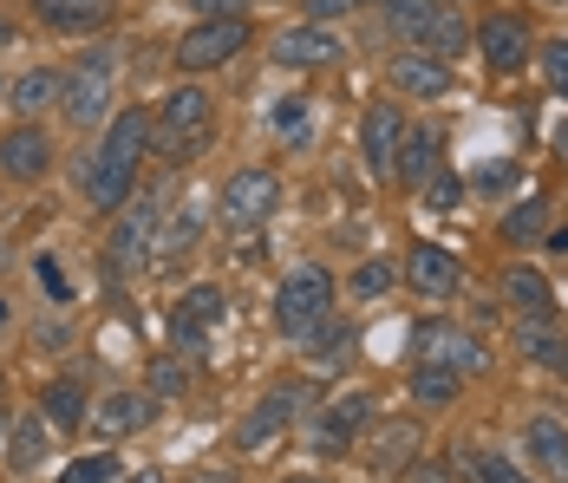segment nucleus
<instances>
[{
	"mask_svg": "<svg viewBox=\"0 0 568 483\" xmlns=\"http://www.w3.org/2000/svg\"><path fill=\"white\" fill-rule=\"evenodd\" d=\"M47 437H53L47 419H20V425H13V444H7V471H33L40 451H47Z\"/></svg>",
	"mask_w": 568,
	"mask_h": 483,
	"instance_id": "34",
	"label": "nucleus"
},
{
	"mask_svg": "<svg viewBox=\"0 0 568 483\" xmlns=\"http://www.w3.org/2000/svg\"><path fill=\"white\" fill-rule=\"evenodd\" d=\"M556 158L568 163V118H562V124H556Z\"/></svg>",
	"mask_w": 568,
	"mask_h": 483,
	"instance_id": "48",
	"label": "nucleus"
},
{
	"mask_svg": "<svg viewBox=\"0 0 568 483\" xmlns=\"http://www.w3.org/2000/svg\"><path fill=\"white\" fill-rule=\"evenodd\" d=\"M523 457L549 483H568V419L562 412H529L523 419Z\"/></svg>",
	"mask_w": 568,
	"mask_h": 483,
	"instance_id": "18",
	"label": "nucleus"
},
{
	"mask_svg": "<svg viewBox=\"0 0 568 483\" xmlns=\"http://www.w3.org/2000/svg\"><path fill=\"white\" fill-rule=\"evenodd\" d=\"M405 385H412V405L418 412H445V405H457V392H464V379L445 373V366H412Z\"/></svg>",
	"mask_w": 568,
	"mask_h": 483,
	"instance_id": "32",
	"label": "nucleus"
},
{
	"mask_svg": "<svg viewBox=\"0 0 568 483\" xmlns=\"http://www.w3.org/2000/svg\"><path fill=\"white\" fill-rule=\"evenodd\" d=\"M445 163V138H438V124H405V138H398V158H393V183L405 197H418L425 183H432V170Z\"/></svg>",
	"mask_w": 568,
	"mask_h": 483,
	"instance_id": "21",
	"label": "nucleus"
},
{
	"mask_svg": "<svg viewBox=\"0 0 568 483\" xmlns=\"http://www.w3.org/2000/svg\"><path fill=\"white\" fill-rule=\"evenodd\" d=\"M314 405H321V392H314V379H307V373L287 379V385H268V392L242 412V425H235V451H242V457L275 451V444H282L287 431L314 412Z\"/></svg>",
	"mask_w": 568,
	"mask_h": 483,
	"instance_id": "6",
	"label": "nucleus"
},
{
	"mask_svg": "<svg viewBox=\"0 0 568 483\" xmlns=\"http://www.w3.org/2000/svg\"><path fill=\"white\" fill-rule=\"evenodd\" d=\"M536 66H542V79H549V92L568 99V33H562V40H549V47L536 53Z\"/></svg>",
	"mask_w": 568,
	"mask_h": 483,
	"instance_id": "38",
	"label": "nucleus"
},
{
	"mask_svg": "<svg viewBox=\"0 0 568 483\" xmlns=\"http://www.w3.org/2000/svg\"><path fill=\"white\" fill-rule=\"evenodd\" d=\"M144 158H151V105H118L112 124L99 131V144L79 163V197L92 215H118L124 197L144 183Z\"/></svg>",
	"mask_w": 568,
	"mask_h": 483,
	"instance_id": "1",
	"label": "nucleus"
},
{
	"mask_svg": "<svg viewBox=\"0 0 568 483\" xmlns=\"http://www.w3.org/2000/svg\"><path fill=\"white\" fill-rule=\"evenodd\" d=\"M379 13H386V33H393L398 47H418L425 27H432V13H438V0H379Z\"/></svg>",
	"mask_w": 568,
	"mask_h": 483,
	"instance_id": "33",
	"label": "nucleus"
},
{
	"mask_svg": "<svg viewBox=\"0 0 568 483\" xmlns=\"http://www.w3.org/2000/svg\"><path fill=\"white\" fill-rule=\"evenodd\" d=\"M53 163L59 144L40 118H13L0 131V183H40V177H53Z\"/></svg>",
	"mask_w": 568,
	"mask_h": 483,
	"instance_id": "11",
	"label": "nucleus"
},
{
	"mask_svg": "<svg viewBox=\"0 0 568 483\" xmlns=\"http://www.w3.org/2000/svg\"><path fill=\"white\" fill-rule=\"evenodd\" d=\"M223 321V288L216 281H196L183 301L171 308V340L176 353H210V333Z\"/></svg>",
	"mask_w": 568,
	"mask_h": 483,
	"instance_id": "16",
	"label": "nucleus"
},
{
	"mask_svg": "<svg viewBox=\"0 0 568 483\" xmlns=\"http://www.w3.org/2000/svg\"><path fill=\"white\" fill-rule=\"evenodd\" d=\"M33 269H40V288H47L53 301H65V269H59V255H33Z\"/></svg>",
	"mask_w": 568,
	"mask_h": 483,
	"instance_id": "45",
	"label": "nucleus"
},
{
	"mask_svg": "<svg viewBox=\"0 0 568 483\" xmlns=\"http://www.w3.org/2000/svg\"><path fill=\"white\" fill-rule=\"evenodd\" d=\"M405 360H412V366H445V373H457V379H477V373H490V340H484V333H470V326L438 321V314H432V321L412 326Z\"/></svg>",
	"mask_w": 568,
	"mask_h": 483,
	"instance_id": "7",
	"label": "nucleus"
},
{
	"mask_svg": "<svg viewBox=\"0 0 568 483\" xmlns=\"http://www.w3.org/2000/svg\"><path fill=\"white\" fill-rule=\"evenodd\" d=\"M556 7H562V0H556Z\"/></svg>",
	"mask_w": 568,
	"mask_h": 483,
	"instance_id": "57",
	"label": "nucleus"
},
{
	"mask_svg": "<svg viewBox=\"0 0 568 483\" xmlns=\"http://www.w3.org/2000/svg\"><path fill=\"white\" fill-rule=\"evenodd\" d=\"M118 477H124V464H118V451L105 444V451H85V457H72V464H65L53 483H118Z\"/></svg>",
	"mask_w": 568,
	"mask_h": 483,
	"instance_id": "35",
	"label": "nucleus"
},
{
	"mask_svg": "<svg viewBox=\"0 0 568 483\" xmlns=\"http://www.w3.org/2000/svg\"><path fill=\"white\" fill-rule=\"evenodd\" d=\"M190 483H235V477H229V471H196Z\"/></svg>",
	"mask_w": 568,
	"mask_h": 483,
	"instance_id": "49",
	"label": "nucleus"
},
{
	"mask_svg": "<svg viewBox=\"0 0 568 483\" xmlns=\"http://www.w3.org/2000/svg\"><path fill=\"white\" fill-rule=\"evenodd\" d=\"M373 419H379V405H373V392H366V385H346L341 399H327V405H314V412H307V419H301V437H307V444H314V451H327V457H341L346 444H353V437H359V431L373 425Z\"/></svg>",
	"mask_w": 568,
	"mask_h": 483,
	"instance_id": "9",
	"label": "nucleus"
},
{
	"mask_svg": "<svg viewBox=\"0 0 568 483\" xmlns=\"http://www.w3.org/2000/svg\"><path fill=\"white\" fill-rule=\"evenodd\" d=\"M452 471H457V483H529L504 451H470V444H457Z\"/></svg>",
	"mask_w": 568,
	"mask_h": 483,
	"instance_id": "31",
	"label": "nucleus"
},
{
	"mask_svg": "<svg viewBox=\"0 0 568 483\" xmlns=\"http://www.w3.org/2000/svg\"><path fill=\"white\" fill-rule=\"evenodd\" d=\"M164 210H171V190L164 183H138L124 197V210L112 215V242H105V262L99 269L112 281H131L158 262V229H164Z\"/></svg>",
	"mask_w": 568,
	"mask_h": 483,
	"instance_id": "4",
	"label": "nucleus"
},
{
	"mask_svg": "<svg viewBox=\"0 0 568 483\" xmlns=\"http://www.w3.org/2000/svg\"><path fill=\"white\" fill-rule=\"evenodd\" d=\"M275 210H282V177H275L268 163H242V170H229L223 190H216V215H223V229H235V235L268 229V215Z\"/></svg>",
	"mask_w": 568,
	"mask_h": 483,
	"instance_id": "8",
	"label": "nucleus"
},
{
	"mask_svg": "<svg viewBox=\"0 0 568 483\" xmlns=\"http://www.w3.org/2000/svg\"><path fill=\"white\" fill-rule=\"evenodd\" d=\"M7 321H13V301H7V294H0V333H7Z\"/></svg>",
	"mask_w": 568,
	"mask_h": 483,
	"instance_id": "52",
	"label": "nucleus"
},
{
	"mask_svg": "<svg viewBox=\"0 0 568 483\" xmlns=\"http://www.w3.org/2000/svg\"><path fill=\"white\" fill-rule=\"evenodd\" d=\"M346 47L334 27H321V20H294V27H282L275 33V47H268V59L275 66H287V72H321V66H334Z\"/></svg>",
	"mask_w": 568,
	"mask_h": 483,
	"instance_id": "14",
	"label": "nucleus"
},
{
	"mask_svg": "<svg viewBox=\"0 0 568 483\" xmlns=\"http://www.w3.org/2000/svg\"><path fill=\"white\" fill-rule=\"evenodd\" d=\"M118 0H33V20L47 27V33H99V27H112Z\"/></svg>",
	"mask_w": 568,
	"mask_h": 483,
	"instance_id": "26",
	"label": "nucleus"
},
{
	"mask_svg": "<svg viewBox=\"0 0 568 483\" xmlns=\"http://www.w3.org/2000/svg\"><path fill=\"white\" fill-rule=\"evenodd\" d=\"M248 33H255V27H248V13H242V20H196V27L176 40V53H171L176 72H183V79L216 72V66H229L235 53H248Z\"/></svg>",
	"mask_w": 568,
	"mask_h": 483,
	"instance_id": "10",
	"label": "nucleus"
},
{
	"mask_svg": "<svg viewBox=\"0 0 568 483\" xmlns=\"http://www.w3.org/2000/svg\"><path fill=\"white\" fill-rule=\"evenodd\" d=\"M33 346H40V353H53V346H72V321H65V314H47V321L33 326Z\"/></svg>",
	"mask_w": 568,
	"mask_h": 483,
	"instance_id": "41",
	"label": "nucleus"
},
{
	"mask_svg": "<svg viewBox=\"0 0 568 483\" xmlns=\"http://www.w3.org/2000/svg\"><path fill=\"white\" fill-rule=\"evenodd\" d=\"M418 457H425V419H386V425L366 437V464H373V471L405 477Z\"/></svg>",
	"mask_w": 568,
	"mask_h": 483,
	"instance_id": "23",
	"label": "nucleus"
},
{
	"mask_svg": "<svg viewBox=\"0 0 568 483\" xmlns=\"http://www.w3.org/2000/svg\"><path fill=\"white\" fill-rule=\"evenodd\" d=\"M386 85H393L398 99H445V92L457 85V72H452V59L405 47V53L386 59Z\"/></svg>",
	"mask_w": 568,
	"mask_h": 483,
	"instance_id": "17",
	"label": "nucleus"
},
{
	"mask_svg": "<svg viewBox=\"0 0 568 483\" xmlns=\"http://www.w3.org/2000/svg\"><path fill=\"white\" fill-rule=\"evenodd\" d=\"M405 105L398 99H379V105H366V118H359V158H366V170H379V177H393V158H398V138H405Z\"/></svg>",
	"mask_w": 568,
	"mask_h": 483,
	"instance_id": "22",
	"label": "nucleus"
},
{
	"mask_svg": "<svg viewBox=\"0 0 568 483\" xmlns=\"http://www.w3.org/2000/svg\"><path fill=\"white\" fill-rule=\"evenodd\" d=\"M59 105V66H27L20 79H7V111L13 118H47Z\"/></svg>",
	"mask_w": 568,
	"mask_h": 483,
	"instance_id": "28",
	"label": "nucleus"
},
{
	"mask_svg": "<svg viewBox=\"0 0 568 483\" xmlns=\"http://www.w3.org/2000/svg\"><path fill=\"white\" fill-rule=\"evenodd\" d=\"M158 412H164V399H158L151 385H118V392H105V399L92 405L85 425L99 431L105 444H124V437H138V431L158 425Z\"/></svg>",
	"mask_w": 568,
	"mask_h": 483,
	"instance_id": "13",
	"label": "nucleus"
},
{
	"mask_svg": "<svg viewBox=\"0 0 568 483\" xmlns=\"http://www.w3.org/2000/svg\"><path fill=\"white\" fill-rule=\"evenodd\" d=\"M13 33H20V27H13V20H0V47H13Z\"/></svg>",
	"mask_w": 568,
	"mask_h": 483,
	"instance_id": "51",
	"label": "nucleus"
},
{
	"mask_svg": "<svg viewBox=\"0 0 568 483\" xmlns=\"http://www.w3.org/2000/svg\"><path fill=\"white\" fill-rule=\"evenodd\" d=\"M0 105H7V79H0Z\"/></svg>",
	"mask_w": 568,
	"mask_h": 483,
	"instance_id": "55",
	"label": "nucleus"
},
{
	"mask_svg": "<svg viewBox=\"0 0 568 483\" xmlns=\"http://www.w3.org/2000/svg\"><path fill=\"white\" fill-rule=\"evenodd\" d=\"M510 183H516V163H490V170L470 177V190H484V197H497V190H510Z\"/></svg>",
	"mask_w": 568,
	"mask_h": 483,
	"instance_id": "42",
	"label": "nucleus"
},
{
	"mask_svg": "<svg viewBox=\"0 0 568 483\" xmlns=\"http://www.w3.org/2000/svg\"><path fill=\"white\" fill-rule=\"evenodd\" d=\"M477 53H484V66H490L497 79H516L523 66H536V33H529L523 13L497 7V13L477 20Z\"/></svg>",
	"mask_w": 568,
	"mask_h": 483,
	"instance_id": "12",
	"label": "nucleus"
},
{
	"mask_svg": "<svg viewBox=\"0 0 568 483\" xmlns=\"http://www.w3.org/2000/svg\"><path fill=\"white\" fill-rule=\"evenodd\" d=\"M203 222H210V203L203 197H171V210H164V229H158V262L151 269L171 274L190 262V249H196V235H203Z\"/></svg>",
	"mask_w": 568,
	"mask_h": 483,
	"instance_id": "19",
	"label": "nucleus"
},
{
	"mask_svg": "<svg viewBox=\"0 0 568 483\" xmlns=\"http://www.w3.org/2000/svg\"><path fill=\"white\" fill-rule=\"evenodd\" d=\"M418 53H438V59L470 53V20H464V7H457V0H438V13H432V27H425Z\"/></svg>",
	"mask_w": 568,
	"mask_h": 483,
	"instance_id": "29",
	"label": "nucleus"
},
{
	"mask_svg": "<svg viewBox=\"0 0 568 483\" xmlns=\"http://www.w3.org/2000/svg\"><path fill=\"white\" fill-rule=\"evenodd\" d=\"M516 353L542 373L568 379V326L562 314H536V321H516Z\"/></svg>",
	"mask_w": 568,
	"mask_h": 483,
	"instance_id": "25",
	"label": "nucleus"
},
{
	"mask_svg": "<svg viewBox=\"0 0 568 483\" xmlns=\"http://www.w3.org/2000/svg\"><path fill=\"white\" fill-rule=\"evenodd\" d=\"M497 235H504L510 249H529V242H542V235H549V197H516V203H504V222H497Z\"/></svg>",
	"mask_w": 568,
	"mask_h": 483,
	"instance_id": "30",
	"label": "nucleus"
},
{
	"mask_svg": "<svg viewBox=\"0 0 568 483\" xmlns=\"http://www.w3.org/2000/svg\"><path fill=\"white\" fill-rule=\"evenodd\" d=\"M542 242H549V249H568V229H549V235H542Z\"/></svg>",
	"mask_w": 568,
	"mask_h": 483,
	"instance_id": "50",
	"label": "nucleus"
},
{
	"mask_svg": "<svg viewBox=\"0 0 568 483\" xmlns=\"http://www.w3.org/2000/svg\"><path fill=\"white\" fill-rule=\"evenodd\" d=\"M0 425H7V412H0Z\"/></svg>",
	"mask_w": 568,
	"mask_h": 483,
	"instance_id": "56",
	"label": "nucleus"
},
{
	"mask_svg": "<svg viewBox=\"0 0 568 483\" xmlns=\"http://www.w3.org/2000/svg\"><path fill=\"white\" fill-rule=\"evenodd\" d=\"M366 0H301V20H321V27H334L346 13H359Z\"/></svg>",
	"mask_w": 568,
	"mask_h": 483,
	"instance_id": "40",
	"label": "nucleus"
},
{
	"mask_svg": "<svg viewBox=\"0 0 568 483\" xmlns=\"http://www.w3.org/2000/svg\"><path fill=\"white\" fill-rule=\"evenodd\" d=\"M210 144H216V99H210V85L183 79L151 111V151H158V163H171V170H190Z\"/></svg>",
	"mask_w": 568,
	"mask_h": 483,
	"instance_id": "3",
	"label": "nucleus"
},
{
	"mask_svg": "<svg viewBox=\"0 0 568 483\" xmlns=\"http://www.w3.org/2000/svg\"><path fill=\"white\" fill-rule=\"evenodd\" d=\"M418 203H425V210H432V215H452L457 203H464V177H457V170H445V163H438V170H432V183L418 190Z\"/></svg>",
	"mask_w": 568,
	"mask_h": 483,
	"instance_id": "37",
	"label": "nucleus"
},
{
	"mask_svg": "<svg viewBox=\"0 0 568 483\" xmlns=\"http://www.w3.org/2000/svg\"><path fill=\"white\" fill-rule=\"evenodd\" d=\"M118 72H124V59H118L112 40L79 47V53L59 66V118L72 131H105L112 111H118Z\"/></svg>",
	"mask_w": 568,
	"mask_h": 483,
	"instance_id": "2",
	"label": "nucleus"
},
{
	"mask_svg": "<svg viewBox=\"0 0 568 483\" xmlns=\"http://www.w3.org/2000/svg\"><path fill=\"white\" fill-rule=\"evenodd\" d=\"M144 385H151V392H158V399H176V392H183V385H190V373H183V360H151V379H144Z\"/></svg>",
	"mask_w": 568,
	"mask_h": 483,
	"instance_id": "39",
	"label": "nucleus"
},
{
	"mask_svg": "<svg viewBox=\"0 0 568 483\" xmlns=\"http://www.w3.org/2000/svg\"><path fill=\"white\" fill-rule=\"evenodd\" d=\"M405 483H457L452 464H438V457H418L412 471H405Z\"/></svg>",
	"mask_w": 568,
	"mask_h": 483,
	"instance_id": "44",
	"label": "nucleus"
},
{
	"mask_svg": "<svg viewBox=\"0 0 568 483\" xmlns=\"http://www.w3.org/2000/svg\"><path fill=\"white\" fill-rule=\"evenodd\" d=\"M353 353H359V333H353V321L334 314L314 340H301V373L314 379V385H321V379H346L353 373Z\"/></svg>",
	"mask_w": 568,
	"mask_h": 483,
	"instance_id": "20",
	"label": "nucleus"
},
{
	"mask_svg": "<svg viewBox=\"0 0 568 483\" xmlns=\"http://www.w3.org/2000/svg\"><path fill=\"white\" fill-rule=\"evenodd\" d=\"M398 281H405L412 294H425V301H452L457 288H464V262H457L445 242H412Z\"/></svg>",
	"mask_w": 568,
	"mask_h": 483,
	"instance_id": "15",
	"label": "nucleus"
},
{
	"mask_svg": "<svg viewBox=\"0 0 568 483\" xmlns=\"http://www.w3.org/2000/svg\"><path fill=\"white\" fill-rule=\"evenodd\" d=\"M393 281H398V269H393V262L366 255L359 269L346 274V294H353V301H379V294H393Z\"/></svg>",
	"mask_w": 568,
	"mask_h": 483,
	"instance_id": "36",
	"label": "nucleus"
},
{
	"mask_svg": "<svg viewBox=\"0 0 568 483\" xmlns=\"http://www.w3.org/2000/svg\"><path fill=\"white\" fill-rule=\"evenodd\" d=\"M0 269H7V242H0Z\"/></svg>",
	"mask_w": 568,
	"mask_h": 483,
	"instance_id": "54",
	"label": "nucleus"
},
{
	"mask_svg": "<svg viewBox=\"0 0 568 483\" xmlns=\"http://www.w3.org/2000/svg\"><path fill=\"white\" fill-rule=\"evenodd\" d=\"M40 419L53 431H79L85 419H92V399H85V379L79 373H59L40 385Z\"/></svg>",
	"mask_w": 568,
	"mask_h": 483,
	"instance_id": "27",
	"label": "nucleus"
},
{
	"mask_svg": "<svg viewBox=\"0 0 568 483\" xmlns=\"http://www.w3.org/2000/svg\"><path fill=\"white\" fill-rule=\"evenodd\" d=\"M118 483H164V471L151 464V471H131V477H118Z\"/></svg>",
	"mask_w": 568,
	"mask_h": 483,
	"instance_id": "47",
	"label": "nucleus"
},
{
	"mask_svg": "<svg viewBox=\"0 0 568 483\" xmlns=\"http://www.w3.org/2000/svg\"><path fill=\"white\" fill-rule=\"evenodd\" d=\"M334 301H341V281H334V269H321V262H294V269L282 274V288H275V333H282L287 346L314 340L321 326L341 314Z\"/></svg>",
	"mask_w": 568,
	"mask_h": 483,
	"instance_id": "5",
	"label": "nucleus"
},
{
	"mask_svg": "<svg viewBox=\"0 0 568 483\" xmlns=\"http://www.w3.org/2000/svg\"><path fill=\"white\" fill-rule=\"evenodd\" d=\"M183 7H190L196 20H242V7H248V0H183Z\"/></svg>",
	"mask_w": 568,
	"mask_h": 483,
	"instance_id": "43",
	"label": "nucleus"
},
{
	"mask_svg": "<svg viewBox=\"0 0 568 483\" xmlns=\"http://www.w3.org/2000/svg\"><path fill=\"white\" fill-rule=\"evenodd\" d=\"M275 483H327V477H275Z\"/></svg>",
	"mask_w": 568,
	"mask_h": 483,
	"instance_id": "53",
	"label": "nucleus"
},
{
	"mask_svg": "<svg viewBox=\"0 0 568 483\" xmlns=\"http://www.w3.org/2000/svg\"><path fill=\"white\" fill-rule=\"evenodd\" d=\"M301 111H307V99H282V105H275V124H282V131L287 124H301Z\"/></svg>",
	"mask_w": 568,
	"mask_h": 483,
	"instance_id": "46",
	"label": "nucleus"
},
{
	"mask_svg": "<svg viewBox=\"0 0 568 483\" xmlns=\"http://www.w3.org/2000/svg\"><path fill=\"white\" fill-rule=\"evenodd\" d=\"M497 294H504V308H510L516 321L556 314V288H549V274L536 269V262H504V274H497Z\"/></svg>",
	"mask_w": 568,
	"mask_h": 483,
	"instance_id": "24",
	"label": "nucleus"
}]
</instances>
